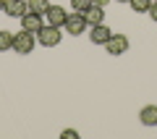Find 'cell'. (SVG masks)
Returning <instances> with one entry per match:
<instances>
[{
	"label": "cell",
	"mask_w": 157,
	"mask_h": 139,
	"mask_svg": "<svg viewBox=\"0 0 157 139\" xmlns=\"http://www.w3.org/2000/svg\"><path fill=\"white\" fill-rule=\"evenodd\" d=\"M152 3H157V0H152Z\"/></svg>",
	"instance_id": "obj_20"
},
{
	"label": "cell",
	"mask_w": 157,
	"mask_h": 139,
	"mask_svg": "<svg viewBox=\"0 0 157 139\" xmlns=\"http://www.w3.org/2000/svg\"><path fill=\"white\" fill-rule=\"evenodd\" d=\"M94 3H97V6H102V8H105L107 3H110V0H94Z\"/></svg>",
	"instance_id": "obj_17"
},
{
	"label": "cell",
	"mask_w": 157,
	"mask_h": 139,
	"mask_svg": "<svg viewBox=\"0 0 157 139\" xmlns=\"http://www.w3.org/2000/svg\"><path fill=\"white\" fill-rule=\"evenodd\" d=\"M118 3H128V0H118Z\"/></svg>",
	"instance_id": "obj_19"
},
{
	"label": "cell",
	"mask_w": 157,
	"mask_h": 139,
	"mask_svg": "<svg viewBox=\"0 0 157 139\" xmlns=\"http://www.w3.org/2000/svg\"><path fill=\"white\" fill-rule=\"evenodd\" d=\"M26 11H29L26 0H6V6H3V13L6 16H13V18H21Z\"/></svg>",
	"instance_id": "obj_6"
},
{
	"label": "cell",
	"mask_w": 157,
	"mask_h": 139,
	"mask_svg": "<svg viewBox=\"0 0 157 139\" xmlns=\"http://www.w3.org/2000/svg\"><path fill=\"white\" fill-rule=\"evenodd\" d=\"M84 21H86V26H97V24H102L105 21V11H102V6H92L89 11H84Z\"/></svg>",
	"instance_id": "obj_9"
},
{
	"label": "cell",
	"mask_w": 157,
	"mask_h": 139,
	"mask_svg": "<svg viewBox=\"0 0 157 139\" xmlns=\"http://www.w3.org/2000/svg\"><path fill=\"white\" fill-rule=\"evenodd\" d=\"M6 50H13V34L0 29V53H6Z\"/></svg>",
	"instance_id": "obj_12"
},
{
	"label": "cell",
	"mask_w": 157,
	"mask_h": 139,
	"mask_svg": "<svg viewBox=\"0 0 157 139\" xmlns=\"http://www.w3.org/2000/svg\"><path fill=\"white\" fill-rule=\"evenodd\" d=\"M60 39H63L60 29H58V26H50V24H45V26L37 32V42H39V45H45V47H55Z\"/></svg>",
	"instance_id": "obj_2"
},
{
	"label": "cell",
	"mask_w": 157,
	"mask_h": 139,
	"mask_svg": "<svg viewBox=\"0 0 157 139\" xmlns=\"http://www.w3.org/2000/svg\"><path fill=\"white\" fill-rule=\"evenodd\" d=\"M110 37H113V32L105 26V24H97V26H92V34H89V39H92L94 45H102V47H105V42H107Z\"/></svg>",
	"instance_id": "obj_8"
},
{
	"label": "cell",
	"mask_w": 157,
	"mask_h": 139,
	"mask_svg": "<svg viewBox=\"0 0 157 139\" xmlns=\"http://www.w3.org/2000/svg\"><path fill=\"white\" fill-rule=\"evenodd\" d=\"M139 121L144 126H157V105H144L139 113Z\"/></svg>",
	"instance_id": "obj_10"
},
{
	"label": "cell",
	"mask_w": 157,
	"mask_h": 139,
	"mask_svg": "<svg viewBox=\"0 0 157 139\" xmlns=\"http://www.w3.org/2000/svg\"><path fill=\"white\" fill-rule=\"evenodd\" d=\"M42 26H45V24H42V16H39V13H32V11H26V13L21 16V29H26V32L37 34Z\"/></svg>",
	"instance_id": "obj_7"
},
{
	"label": "cell",
	"mask_w": 157,
	"mask_h": 139,
	"mask_svg": "<svg viewBox=\"0 0 157 139\" xmlns=\"http://www.w3.org/2000/svg\"><path fill=\"white\" fill-rule=\"evenodd\" d=\"M66 29L68 34H73V37H76V34H81L86 29V21H84V13H78V11H73V13H68V18H66Z\"/></svg>",
	"instance_id": "obj_4"
},
{
	"label": "cell",
	"mask_w": 157,
	"mask_h": 139,
	"mask_svg": "<svg viewBox=\"0 0 157 139\" xmlns=\"http://www.w3.org/2000/svg\"><path fill=\"white\" fill-rule=\"evenodd\" d=\"M71 6H73V11L84 13V11H89V8L94 6V0H71Z\"/></svg>",
	"instance_id": "obj_14"
},
{
	"label": "cell",
	"mask_w": 157,
	"mask_h": 139,
	"mask_svg": "<svg viewBox=\"0 0 157 139\" xmlns=\"http://www.w3.org/2000/svg\"><path fill=\"white\" fill-rule=\"evenodd\" d=\"M26 3H29V11L39 13V16H45L47 8H50V0H26Z\"/></svg>",
	"instance_id": "obj_11"
},
{
	"label": "cell",
	"mask_w": 157,
	"mask_h": 139,
	"mask_svg": "<svg viewBox=\"0 0 157 139\" xmlns=\"http://www.w3.org/2000/svg\"><path fill=\"white\" fill-rule=\"evenodd\" d=\"M105 50L110 53V55H123V53L128 50V37H126V34H113L105 42Z\"/></svg>",
	"instance_id": "obj_3"
},
{
	"label": "cell",
	"mask_w": 157,
	"mask_h": 139,
	"mask_svg": "<svg viewBox=\"0 0 157 139\" xmlns=\"http://www.w3.org/2000/svg\"><path fill=\"white\" fill-rule=\"evenodd\" d=\"M147 13H149V18H152V21H157V3H152Z\"/></svg>",
	"instance_id": "obj_16"
},
{
	"label": "cell",
	"mask_w": 157,
	"mask_h": 139,
	"mask_svg": "<svg viewBox=\"0 0 157 139\" xmlns=\"http://www.w3.org/2000/svg\"><path fill=\"white\" fill-rule=\"evenodd\" d=\"M3 6H6V0H0V11H3Z\"/></svg>",
	"instance_id": "obj_18"
},
{
	"label": "cell",
	"mask_w": 157,
	"mask_h": 139,
	"mask_svg": "<svg viewBox=\"0 0 157 139\" xmlns=\"http://www.w3.org/2000/svg\"><path fill=\"white\" fill-rule=\"evenodd\" d=\"M45 16H47V24H50V26L63 29V26H66V18H68V11H66V8H60V6H50Z\"/></svg>",
	"instance_id": "obj_5"
},
{
	"label": "cell",
	"mask_w": 157,
	"mask_h": 139,
	"mask_svg": "<svg viewBox=\"0 0 157 139\" xmlns=\"http://www.w3.org/2000/svg\"><path fill=\"white\" fill-rule=\"evenodd\" d=\"M34 45H37V34L26 32V29H21V32L13 34V50H16L18 55H29V53L34 50Z\"/></svg>",
	"instance_id": "obj_1"
},
{
	"label": "cell",
	"mask_w": 157,
	"mask_h": 139,
	"mask_svg": "<svg viewBox=\"0 0 157 139\" xmlns=\"http://www.w3.org/2000/svg\"><path fill=\"white\" fill-rule=\"evenodd\" d=\"M128 6L134 8L136 13H147V11H149V6H152V0H128Z\"/></svg>",
	"instance_id": "obj_13"
},
{
	"label": "cell",
	"mask_w": 157,
	"mask_h": 139,
	"mask_svg": "<svg viewBox=\"0 0 157 139\" xmlns=\"http://www.w3.org/2000/svg\"><path fill=\"white\" fill-rule=\"evenodd\" d=\"M60 137H63V139H78V131H76V129H63Z\"/></svg>",
	"instance_id": "obj_15"
}]
</instances>
